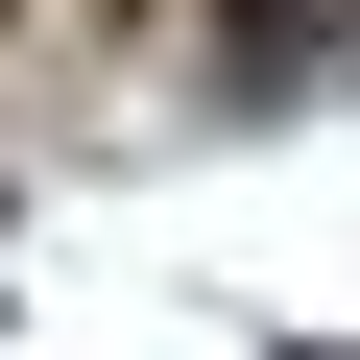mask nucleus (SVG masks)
Wrapping results in <instances>:
<instances>
[{"label": "nucleus", "mask_w": 360, "mask_h": 360, "mask_svg": "<svg viewBox=\"0 0 360 360\" xmlns=\"http://www.w3.org/2000/svg\"><path fill=\"white\" fill-rule=\"evenodd\" d=\"M240 25V72H312V49H360V0H217Z\"/></svg>", "instance_id": "obj_1"}]
</instances>
